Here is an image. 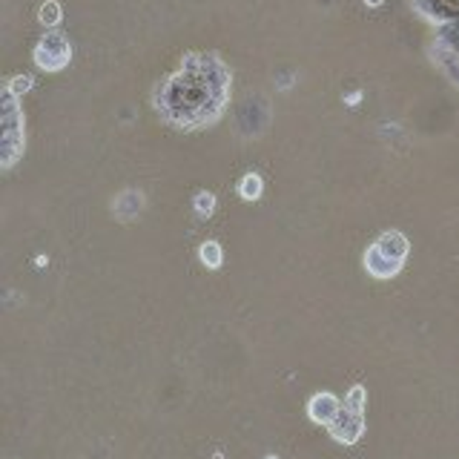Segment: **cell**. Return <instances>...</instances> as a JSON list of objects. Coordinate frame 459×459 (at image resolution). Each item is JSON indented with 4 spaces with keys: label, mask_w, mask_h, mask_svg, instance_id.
Instances as JSON below:
<instances>
[{
    "label": "cell",
    "mask_w": 459,
    "mask_h": 459,
    "mask_svg": "<svg viewBox=\"0 0 459 459\" xmlns=\"http://www.w3.org/2000/svg\"><path fill=\"white\" fill-rule=\"evenodd\" d=\"M411 253V241L399 230H385V233L370 244L365 253V267L373 279H394L402 273Z\"/></svg>",
    "instance_id": "obj_2"
},
{
    "label": "cell",
    "mask_w": 459,
    "mask_h": 459,
    "mask_svg": "<svg viewBox=\"0 0 459 459\" xmlns=\"http://www.w3.org/2000/svg\"><path fill=\"white\" fill-rule=\"evenodd\" d=\"M38 18H40V23H43V26H55V23H61V4H57V0H47V4L40 6Z\"/></svg>",
    "instance_id": "obj_10"
},
{
    "label": "cell",
    "mask_w": 459,
    "mask_h": 459,
    "mask_svg": "<svg viewBox=\"0 0 459 459\" xmlns=\"http://www.w3.org/2000/svg\"><path fill=\"white\" fill-rule=\"evenodd\" d=\"M23 150V118L14 92H4V167H12Z\"/></svg>",
    "instance_id": "obj_4"
},
{
    "label": "cell",
    "mask_w": 459,
    "mask_h": 459,
    "mask_svg": "<svg viewBox=\"0 0 459 459\" xmlns=\"http://www.w3.org/2000/svg\"><path fill=\"white\" fill-rule=\"evenodd\" d=\"M365 385H353L351 394L344 396L342 411L336 413V420L327 425V434L342 445H356L365 434Z\"/></svg>",
    "instance_id": "obj_3"
},
{
    "label": "cell",
    "mask_w": 459,
    "mask_h": 459,
    "mask_svg": "<svg viewBox=\"0 0 459 459\" xmlns=\"http://www.w3.org/2000/svg\"><path fill=\"white\" fill-rule=\"evenodd\" d=\"M411 4L437 26L459 21V0H411Z\"/></svg>",
    "instance_id": "obj_6"
},
{
    "label": "cell",
    "mask_w": 459,
    "mask_h": 459,
    "mask_svg": "<svg viewBox=\"0 0 459 459\" xmlns=\"http://www.w3.org/2000/svg\"><path fill=\"white\" fill-rule=\"evenodd\" d=\"M201 262H204L210 270L221 267V262H224V255H221V244H219V241H204V244H201Z\"/></svg>",
    "instance_id": "obj_9"
},
{
    "label": "cell",
    "mask_w": 459,
    "mask_h": 459,
    "mask_svg": "<svg viewBox=\"0 0 459 459\" xmlns=\"http://www.w3.org/2000/svg\"><path fill=\"white\" fill-rule=\"evenodd\" d=\"M238 195L244 201H255L258 195H262V178H258L255 172H247V176L238 181Z\"/></svg>",
    "instance_id": "obj_8"
},
{
    "label": "cell",
    "mask_w": 459,
    "mask_h": 459,
    "mask_svg": "<svg viewBox=\"0 0 459 459\" xmlns=\"http://www.w3.org/2000/svg\"><path fill=\"white\" fill-rule=\"evenodd\" d=\"M342 411V402L333 396V394H327V391H322V394H316L310 402H307V413H310V420L316 422V425H330L336 420V413Z\"/></svg>",
    "instance_id": "obj_7"
},
{
    "label": "cell",
    "mask_w": 459,
    "mask_h": 459,
    "mask_svg": "<svg viewBox=\"0 0 459 459\" xmlns=\"http://www.w3.org/2000/svg\"><path fill=\"white\" fill-rule=\"evenodd\" d=\"M368 4H370V6H379V4H382V0H368Z\"/></svg>",
    "instance_id": "obj_13"
},
{
    "label": "cell",
    "mask_w": 459,
    "mask_h": 459,
    "mask_svg": "<svg viewBox=\"0 0 459 459\" xmlns=\"http://www.w3.org/2000/svg\"><path fill=\"white\" fill-rule=\"evenodd\" d=\"M6 90H9V92H14V95H23L26 90H32V78H29V75H18V78H12Z\"/></svg>",
    "instance_id": "obj_12"
},
{
    "label": "cell",
    "mask_w": 459,
    "mask_h": 459,
    "mask_svg": "<svg viewBox=\"0 0 459 459\" xmlns=\"http://www.w3.org/2000/svg\"><path fill=\"white\" fill-rule=\"evenodd\" d=\"M72 57L69 40L61 32H47L35 47V64L47 72H61Z\"/></svg>",
    "instance_id": "obj_5"
},
{
    "label": "cell",
    "mask_w": 459,
    "mask_h": 459,
    "mask_svg": "<svg viewBox=\"0 0 459 459\" xmlns=\"http://www.w3.org/2000/svg\"><path fill=\"white\" fill-rule=\"evenodd\" d=\"M230 75L227 64L212 52H190L181 66L158 86L155 109L172 126L198 129L212 124L224 112L230 100Z\"/></svg>",
    "instance_id": "obj_1"
},
{
    "label": "cell",
    "mask_w": 459,
    "mask_h": 459,
    "mask_svg": "<svg viewBox=\"0 0 459 459\" xmlns=\"http://www.w3.org/2000/svg\"><path fill=\"white\" fill-rule=\"evenodd\" d=\"M195 210H198V215H212V210H215V195L198 193L195 195Z\"/></svg>",
    "instance_id": "obj_11"
}]
</instances>
